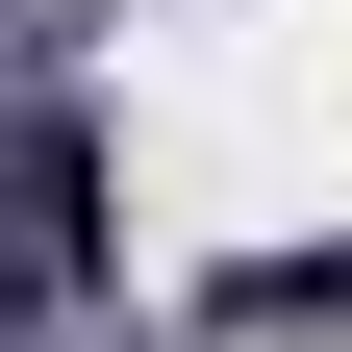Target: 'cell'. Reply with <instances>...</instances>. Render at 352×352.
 I'll use <instances>...</instances> for the list:
<instances>
[{
	"instance_id": "6da1fadb",
	"label": "cell",
	"mask_w": 352,
	"mask_h": 352,
	"mask_svg": "<svg viewBox=\"0 0 352 352\" xmlns=\"http://www.w3.org/2000/svg\"><path fill=\"white\" fill-rule=\"evenodd\" d=\"M76 252H101V176H76V126H51V151H25V227H0V277L51 302V277H76Z\"/></svg>"
},
{
	"instance_id": "7a4b0ae2",
	"label": "cell",
	"mask_w": 352,
	"mask_h": 352,
	"mask_svg": "<svg viewBox=\"0 0 352 352\" xmlns=\"http://www.w3.org/2000/svg\"><path fill=\"white\" fill-rule=\"evenodd\" d=\"M227 327H252V352H302V327H352V252H252V277H227Z\"/></svg>"
}]
</instances>
